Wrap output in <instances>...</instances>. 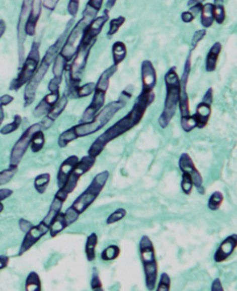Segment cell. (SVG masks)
I'll return each instance as SVG.
<instances>
[{
  "label": "cell",
  "instance_id": "33",
  "mask_svg": "<svg viewBox=\"0 0 237 291\" xmlns=\"http://www.w3.org/2000/svg\"><path fill=\"white\" fill-rule=\"evenodd\" d=\"M67 64L68 63L67 61L60 56V54H57L56 58L54 62V66H53L54 77H56L59 79H63L64 71L66 70Z\"/></svg>",
  "mask_w": 237,
  "mask_h": 291
},
{
  "label": "cell",
  "instance_id": "30",
  "mask_svg": "<svg viewBox=\"0 0 237 291\" xmlns=\"http://www.w3.org/2000/svg\"><path fill=\"white\" fill-rule=\"evenodd\" d=\"M95 88H96V83H93V82L88 83L83 86H77L71 95V97H74V98H83V97H89L94 93Z\"/></svg>",
  "mask_w": 237,
  "mask_h": 291
},
{
  "label": "cell",
  "instance_id": "49",
  "mask_svg": "<svg viewBox=\"0 0 237 291\" xmlns=\"http://www.w3.org/2000/svg\"><path fill=\"white\" fill-rule=\"evenodd\" d=\"M58 3H59L58 0H43L41 1V6L48 10L54 11Z\"/></svg>",
  "mask_w": 237,
  "mask_h": 291
},
{
  "label": "cell",
  "instance_id": "1",
  "mask_svg": "<svg viewBox=\"0 0 237 291\" xmlns=\"http://www.w3.org/2000/svg\"><path fill=\"white\" fill-rule=\"evenodd\" d=\"M154 100L155 93L153 91L148 93L141 92L135 101L133 107L131 108L130 112L121 119L120 121L116 122L112 127L108 128L104 134H101L91 145L88 151V154L97 158L110 142L137 127L143 120L147 109L153 103Z\"/></svg>",
  "mask_w": 237,
  "mask_h": 291
},
{
  "label": "cell",
  "instance_id": "34",
  "mask_svg": "<svg viewBox=\"0 0 237 291\" xmlns=\"http://www.w3.org/2000/svg\"><path fill=\"white\" fill-rule=\"evenodd\" d=\"M31 149L34 153H39L45 146V134L42 130L38 131L34 134L31 142Z\"/></svg>",
  "mask_w": 237,
  "mask_h": 291
},
{
  "label": "cell",
  "instance_id": "60",
  "mask_svg": "<svg viewBox=\"0 0 237 291\" xmlns=\"http://www.w3.org/2000/svg\"><path fill=\"white\" fill-rule=\"evenodd\" d=\"M3 123V121H0V127H1V125Z\"/></svg>",
  "mask_w": 237,
  "mask_h": 291
},
{
  "label": "cell",
  "instance_id": "28",
  "mask_svg": "<svg viewBox=\"0 0 237 291\" xmlns=\"http://www.w3.org/2000/svg\"><path fill=\"white\" fill-rule=\"evenodd\" d=\"M98 237L97 234H91L87 238V242L85 244V254L88 261H93L96 259V248H97Z\"/></svg>",
  "mask_w": 237,
  "mask_h": 291
},
{
  "label": "cell",
  "instance_id": "39",
  "mask_svg": "<svg viewBox=\"0 0 237 291\" xmlns=\"http://www.w3.org/2000/svg\"><path fill=\"white\" fill-rule=\"evenodd\" d=\"M124 22H125V18L123 16L110 20V29L108 31L107 34L108 38L110 39L117 34L118 30L120 29V27L124 25Z\"/></svg>",
  "mask_w": 237,
  "mask_h": 291
},
{
  "label": "cell",
  "instance_id": "55",
  "mask_svg": "<svg viewBox=\"0 0 237 291\" xmlns=\"http://www.w3.org/2000/svg\"><path fill=\"white\" fill-rule=\"evenodd\" d=\"M194 16L193 14H191L190 12H184L183 14H181V19H182V21L185 22V23H190L193 20H194Z\"/></svg>",
  "mask_w": 237,
  "mask_h": 291
},
{
  "label": "cell",
  "instance_id": "5",
  "mask_svg": "<svg viewBox=\"0 0 237 291\" xmlns=\"http://www.w3.org/2000/svg\"><path fill=\"white\" fill-rule=\"evenodd\" d=\"M66 32L67 30L65 31V33L47 49L34 76L26 85L25 91H24V107H27L34 103L38 88L41 84L45 76L47 75L51 65L54 64L57 54H59L61 45L65 40Z\"/></svg>",
  "mask_w": 237,
  "mask_h": 291
},
{
  "label": "cell",
  "instance_id": "19",
  "mask_svg": "<svg viewBox=\"0 0 237 291\" xmlns=\"http://www.w3.org/2000/svg\"><path fill=\"white\" fill-rule=\"evenodd\" d=\"M67 104H68V97H67V94L65 93L63 94L62 97H60V99L57 102L53 109L46 115V117L44 118L43 121L40 122L42 130H47L48 128L52 127L54 121H56L65 110Z\"/></svg>",
  "mask_w": 237,
  "mask_h": 291
},
{
  "label": "cell",
  "instance_id": "27",
  "mask_svg": "<svg viewBox=\"0 0 237 291\" xmlns=\"http://www.w3.org/2000/svg\"><path fill=\"white\" fill-rule=\"evenodd\" d=\"M214 4L204 5L201 10V25L206 28L212 27L214 21Z\"/></svg>",
  "mask_w": 237,
  "mask_h": 291
},
{
  "label": "cell",
  "instance_id": "35",
  "mask_svg": "<svg viewBox=\"0 0 237 291\" xmlns=\"http://www.w3.org/2000/svg\"><path fill=\"white\" fill-rule=\"evenodd\" d=\"M121 250L119 247L116 245H111L108 248H105L104 251L102 252L101 258L104 261H111L116 260L120 255Z\"/></svg>",
  "mask_w": 237,
  "mask_h": 291
},
{
  "label": "cell",
  "instance_id": "51",
  "mask_svg": "<svg viewBox=\"0 0 237 291\" xmlns=\"http://www.w3.org/2000/svg\"><path fill=\"white\" fill-rule=\"evenodd\" d=\"M213 95H214L213 88H209V89L207 90V92H206L205 95H204L203 100H202V102L211 105L212 103H213Z\"/></svg>",
  "mask_w": 237,
  "mask_h": 291
},
{
  "label": "cell",
  "instance_id": "22",
  "mask_svg": "<svg viewBox=\"0 0 237 291\" xmlns=\"http://www.w3.org/2000/svg\"><path fill=\"white\" fill-rule=\"evenodd\" d=\"M59 99H60V91L47 94V96H45V97L41 99L39 104L34 109V117L41 118L44 115H47L56 104Z\"/></svg>",
  "mask_w": 237,
  "mask_h": 291
},
{
  "label": "cell",
  "instance_id": "20",
  "mask_svg": "<svg viewBox=\"0 0 237 291\" xmlns=\"http://www.w3.org/2000/svg\"><path fill=\"white\" fill-rule=\"evenodd\" d=\"M237 246V235H233L224 240L220 247L217 249V251L214 254V259L215 262L220 263L226 261L227 258L230 257L233 255Z\"/></svg>",
  "mask_w": 237,
  "mask_h": 291
},
{
  "label": "cell",
  "instance_id": "13",
  "mask_svg": "<svg viewBox=\"0 0 237 291\" xmlns=\"http://www.w3.org/2000/svg\"><path fill=\"white\" fill-rule=\"evenodd\" d=\"M49 227L42 222H40L38 225H34L29 231L26 232V236L21 243L18 255L22 256L25 253H27L29 249L33 248L41 238L47 235Z\"/></svg>",
  "mask_w": 237,
  "mask_h": 291
},
{
  "label": "cell",
  "instance_id": "47",
  "mask_svg": "<svg viewBox=\"0 0 237 291\" xmlns=\"http://www.w3.org/2000/svg\"><path fill=\"white\" fill-rule=\"evenodd\" d=\"M206 34H207V31L205 30V29H201V30L196 31L194 33L193 40H192V43H191V47H192L191 52L194 50L195 47H197L198 44L203 40V38L206 36Z\"/></svg>",
  "mask_w": 237,
  "mask_h": 291
},
{
  "label": "cell",
  "instance_id": "21",
  "mask_svg": "<svg viewBox=\"0 0 237 291\" xmlns=\"http://www.w3.org/2000/svg\"><path fill=\"white\" fill-rule=\"evenodd\" d=\"M79 160L80 159L76 155H71L61 163L57 174V185L59 189L65 184L69 174L73 172L77 163L79 162Z\"/></svg>",
  "mask_w": 237,
  "mask_h": 291
},
{
  "label": "cell",
  "instance_id": "3",
  "mask_svg": "<svg viewBox=\"0 0 237 291\" xmlns=\"http://www.w3.org/2000/svg\"><path fill=\"white\" fill-rule=\"evenodd\" d=\"M103 0L89 1L83 13V17L75 24V26L67 35L63 47H61L59 53L60 56L67 61V63L73 59L77 51L79 50L85 32L91 22L97 18L98 12L103 7Z\"/></svg>",
  "mask_w": 237,
  "mask_h": 291
},
{
  "label": "cell",
  "instance_id": "26",
  "mask_svg": "<svg viewBox=\"0 0 237 291\" xmlns=\"http://www.w3.org/2000/svg\"><path fill=\"white\" fill-rule=\"evenodd\" d=\"M127 55V48L124 42L117 41L112 46V56H113V65L118 66L124 62L125 57Z\"/></svg>",
  "mask_w": 237,
  "mask_h": 291
},
{
  "label": "cell",
  "instance_id": "6",
  "mask_svg": "<svg viewBox=\"0 0 237 291\" xmlns=\"http://www.w3.org/2000/svg\"><path fill=\"white\" fill-rule=\"evenodd\" d=\"M166 83V100H165L164 110L159 119V124L162 128H167L174 119L178 104L180 101L181 84L180 77L178 76L176 68H171L165 76Z\"/></svg>",
  "mask_w": 237,
  "mask_h": 291
},
{
  "label": "cell",
  "instance_id": "50",
  "mask_svg": "<svg viewBox=\"0 0 237 291\" xmlns=\"http://www.w3.org/2000/svg\"><path fill=\"white\" fill-rule=\"evenodd\" d=\"M19 224H20V229H21V231H24L25 234L29 231L31 228L34 226L31 222L26 220V219H24V218L20 219V221H19Z\"/></svg>",
  "mask_w": 237,
  "mask_h": 291
},
{
  "label": "cell",
  "instance_id": "25",
  "mask_svg": "<svg viewBox=\"0 0 237 291\" xmlns=\"http://www.w3.org/2000/svg\"><path fill=\"white\" fill-rule=\"evenodd\" d=\"M64 203L65 202H63V201L60 200L56 197H54V200L51 204L50 209L47 212V216L43 218V220L41 221V222L49 227L53 220L56 218L58 214L61 211Z\"/></svg>",
  "mask_w": 237,
  "mask_h": 291
},
{
  "label": "cell",
  "instance_id": "9",
  "mask_svg": "<svg viewBox=\"0 0 237 291\" xmlns=\"http://www.w3.org/2000/svg\"><path fill=\"white\" fill-rule=\"evenodd\" d=\"M40 63V43L34 40L30 52L22 65V69L18 75V77L11 82L9 90L19 91L20 88L27 84L33 77Z\"/></svg>",
  "mask_w": 237,
  "mask_h": 291
},
{
  "label": "cell",
  "instance_id": "32",
  "mask_svg": "<svg viewBox=\"0 0 237 291\" xmlns=\"http://www.w3.org/2000/svg\"><path fill=\"white\" fill-rule=\"evenodd\" d=\"M50 174H40L34 180V188L39 194H44L47 191V186L50 183Z\"/></svg>",
  "mask_w": 237,
  "mask_h": 291
},
{
  "label": "cell",
  "instance_id": "17",
  "mask_svg": "<svg viewBox=\"0 0 237 291\" xmlns=\"http://www.w3.org/2000/svg\"><path fill=\"white\" fill-rule=\"evenodd\" d=\"M31 6H32V1H23L22 7H21V12H20V19H19V23H18V42H19V53H20V61L23 60L24 53V43L26 40V34H25V25L27 21V16L30 12Z\"/></svg>",
  "mask_w": 237,
  "mask_h": 291
},
{
  "label": "cell",
  "instance_id": "31",
  "mask_svg": "<svg viewBox=\"0 0 237 291\" xmlns=\"http://www.w3.org/2000/svg\"><path fill=\"white\" fill-rule=\"evenodd\" d=\"M25 288L27 291H40L41 290V281H40L39 274L36 272H31L28 274L27 280H26V285Z\"/></svg>",
  "mask_w": 237,
  "mask_h": 291
},
{
  "label": "cell",
  "instance_id": "10",
  "mask_svg": "<svg viewBox=\"0 0 237 291\" xmlns=\"http://www.w3.org/2000/svg\"><path fill=\"white\" fill-rule=\"evenodd\" d=\"M96 161H97V158L91 156L89 154L87 156H84L79 160V162L77 163L73 172L69 174L65 184L59 189V191H57L54 197H56L63 202L67 200L68 195L75 190L81 178L91 170L96 163Z\"/></svg>",
  "mask_w": 237,
  "mask_h": 291
},
{
  "label": "cell",
  "instance_id": "58",
  "mask_svg": "<svg viewBox=\"0 0 237 291\" xmlns=\"http://www.w3.org/2000/svg\"><path fill=\"white\" fill-rule=\"evenodd\" d=\"M116 2H117L116 0H114V1L113 0L108 1L107 4H106V5H107V6H106V9L104 11H106L108 13H110V11L111 10V8H113L114 5L116 4Z\"/></svg>",
  "mask_w": 237,
  "mask_h": 291
},
{
  "label": "cell",
  "instance_id": "46",
  "mask_svg": "<svg viewBox=\"0 0 237 291\" xmlns=\"http://www.w3.org/2000/svg\"><path fill=\"white\" fill-rule=\"evenodd\" d=\"M14 97H12L10 95H4L0 97V121L5 120V111H4V107H6L14 101Z\"/></svg>",
  "mask_w": 237,
  "mask_h": 291
},
{
  "label": "cell",
  "instance_id": "53",
  "mask_svg": "<svg viewBox=\"0 0 237 291\" xmlns=\"http://www.w3.org/2000/svg\"><path fill=\"white\" fill-rule=\"evenodd\" d=\"M13 193H14V191L10 190V189H1L0 190V202L6 200L7 198H10Z\"/></svg>",
  "mask_w": 237,
  "mask_h": 291
},
{
  "label": "cell",
  "instance_id": "43",
  "mask_svg": "<svg viewBox=\"0 0 237 291\" xmlns=\"http://www.w3.org/2000/svg\"><path fill=\"white\" fill-rule=\"evenodd\" d=\"M215 3H218V5H214V20L220 25V24L223 23L224 21H225V19H226L225 8H224L223 5H220L218 1H215Z\"/></svg>",
  "mask_w": 237,
  "mask_h": 291
},
{
  "label": "cell",
  "instance_id": "59",
  "mask_svg": "<svg viewBox=\"0 0 237 291\" xmlns=\"http://www.w3.org/2000/svg\"><path fill=\"white\" fill-rule=\"evenodd\" d=\"M4 210V204H2V202H0V213L3 211Z\"/></svg>",
  "mask_w": 237,
  "mask_h": 291
},
{
  "label": "cell",
  "instance_id": "41",
  "mask_svg": "<svg viewBox=\"0 0 237 291\" xmlns=\"http://www.w3.org/2000/svg\"><path fill=\"white\" fill-rule=\"evenodd\" d=\"M17 170L16 167H9L7 169L0 171V185L8 184L17 173Z\"/></svg>",
  "mask_w": 237,
  "mask_h": 291
},
{
  "label": "cell",
  "instance_id": "18",
  "mask_svg": "<svg viewBox=\"0 0 237 291\" xmlns=\"http://www.w3.org/2000/svg\"><path fill=\"white\" fill-rule=\"evenodd\" d=\"M41 1L34 0L32 1L30 13L27 16L26 25H25V34L27 36L33 37L36 34L37 24L39 22L41 15Z\"/></svg>",
  "mask_w": 237,
  "mask_h": 291
},
{
  "label": "cell",
  "instance_id": "14",
  "mask_svg": "<svg viewBox=\"0 0 237 291\" xmlns=\"http://www.w3.org/2000/svg\"><path fill=\"white\" fill-rule=\"evenodd\" d=\"M179 166L182 173L187 174L190 177L193 184L194 186L197 188L199 191L201 192V190L202 189V184H203V178L201 176L200 171L198 170L195 165H194V161L192 160L190 155L187 153H183L181 154L180 157V161H179Z\"/></svg>",
  "mask_w": 237,
  "mask_h": 291
},
{
  "label": "cell",
  "instance_id": "37",
  "mask_svg": "<svg viewBox=\"0 0 237 291\" xmlns=\"http://www.w3.org/2000/svg\"><path fill=\"white\" fill-rule=\"evenodd\" d=\"M224 200V196L220 191H214L213 194L211 195L207 206L211 211H218L220 209L222 202Z\"/></svg>",
  "mask_w": 237,
  "mask_h": 291
},
{
  "label": "cell",
  "instance_id": "7",
  "mask_svg": "<svg viewBox=\"0 0 237 291\" xmlns=\"http://www.w3.org/2000/svg\"><path fill=\"white\" fill-rule=\"evenodd\" d=\"M117 68L118 66L111 65L109 69L102 73L96 84L93 99L83 114L82 121L89 122L92 121L93 118L102 110V108L104 107L105 96L107 93L108 89L110 87V78L117 72Z\"/></svg>",
  "mask_w": 237,
  "mask_h": 291
},
{
  "label": "cell",
  "instance_id": "24",
  "mask_svg": "<svg viewBox=\"0 0 237 291\" xmlns=\"http://www.w3.org/2000/svg\"><path fill=\"white\" fill-rule=\"evenodd\" d=\"M211 113H212L211 105L203 102L198 104L196 113H195V116L197 118L198 128L202 129L207 127V123L210 119Z\"/></svg>",
  "mask_w": 237,
  "mask_h": 291
},
{
  "label": "cell",
  "instance_id": "57",
  "mask_svg": "<svg viewBox=\"0 0 237 291\" xmlns=\"http://www.w3.org/2000/svg\"><path fill=\"white\" fill-rule=\"evenodd\" d=\"M6 30H7V24H6V21L4 20H0V39L2 38L4 34L6 33Z\"/></svg>",
  "mask_w": 237,
  "mask_h": 291
},
{
  "label": "cell",
  "instance_id": "16",
  "mask_svg": "<svg viewBox=\"0 0 237 291\" xmlns=\"http://www.w3.org/2000/svg\"><path fill=\"white\" fill-rule=\"evenodd\" d=\"M110 19L109 13L106 11H104V14L101 15L99 17H97L91 22V25L89 26L87 30L85 32L84 39L82 43L85 44H95L96 40L101 32L104 28V25L107 23L108 20Z\"/></svg>",
  "mask_w": 237,
  "mask_h": 291
},
{
  "label": "cell",
  "instance_id": "38",
  "mask_svg": "<svg viewBox=\"0 0 237 291\" xmlns=\"http://www.w3.org/2000/svg\"><path fill=\"white\" fill-rule=\"evenodd\" d=\"M181 128L186 133H190L194 128H197V118L195 116V114L192 116L189 115L188 117L181 118Z\"/></svg>",
  "mask_w": 237,
  "mask_h": 291
},
{
  "label": "cell",
  "instance_id": "56",
  "mask_svg": "<svg viewBox=\"0 0 237 291\" xmlns=\"http://www.w3.org/2000/svg\"><path fill=\"white\" fill-rule=\"evenodd\" d=\"M8 263H9V257H7L6 255H1L0 256V270L7 268Z\"/></svg>",
  "mask_w": 237,
  "mask_h": 291
},
{
  "label": "cell",
  "instance_id": "44",
  "mask_svg": "<svg viewBox=\"0 0 237 291\" xmlns=\"http://www.w3.org/2000/svg\"><path fill=\"white\" fill-rule=\"evenodd\" d=\"M193 186H194V184H193L190 177L188 174L183 173L182 181H181V189H182L184 193L187 196L190 195L192 193V191H193Z\"/></svg>",
  "mask_w": 237,
  "mask_h": 291
},
{
  "label": "cell",
  "instance_id": "42",
  "mask_svg": "<svg viewBox=\"0 0 237 291\" xmlns=\"http://www.w3.org/2000/svg\"><path fill=\"white\" fill-rule=\"evenodd\" d=\"M91 289L95 291L104 290L103 283L101 281L99 271L97 268L92 269V279H91Z\"/></svg>",
  "mask_w": 237,
  "mask_h": 291
},
{
  "label": "cell",
  "instance_id": "11",
  "mask_svg": "<svg viewBox=\"0 0 237 291\" xmlns=\"http://www.w3.org/2000/svg\"><path fill=\"white\" fill-rule=\"evenodd\" d=\"M42 130L40 122L36 124L32 125L24 132L17 142L14 144L10 155V162L9 167L18 168L19 165L23 159L24 155L27 153L28 147L31 145L32 139L34 134L38 131Z\"/></svg>",
  "mask_w": 237,
  "mask_h": 291
},
{
  "label": "cell",
  "instance_id": "52",
  "mask_svg": "<svg viewBox=\"0 0 237 291\" xmlns=\"http://www.w3.org/2000/svg\"><path fill=\"white\" fill-rule=\"evenodd\" d=\"M211 290L212 291H223L224 288L222 287V283L219 278L214 279V281L212 282L211 286Z\"/></svg>",
  "mask_w": 237,
  "mask_h": 291
},
{
  "label": "cell",
  "instance_id": "45",
  "mask_svg": "<svg viewBox=\"0 0 237 291\" xmlns=\"http://www.w3.org/2000/svg\"><path fill=\"white\" fill-rule=\"evenodd\" d=\"M171 288V278L167 273H162L157 285V291H169Z\"/></svg>",
  "mask_w": 237,
  "mask_h": 291
},
{
  "label": "cell",
  "instance_id": "29",
  "mask_svg": "<svg viewBox=\"0 0 237 291\" xmlns=\"http://www.w3.org/2000/svg\"><path fill=\"white\" fill-rule=\"evenodd\" d=\"M66 228H67V226H66L65 219H64L63 212L60 211L56 218L53 220L50 226H49V232H50L51 237H56L57 235L60 234Z\"/></svg>",
  "mask_w": 237,
  "mask_h": 291
},
{
  "label": "cell",
  "instance_id": "36",
  "mask_svg": "<svg viewBox=\"0 0 237 291\" xmlns=\"http://www.w3.org/2000/svg\"><path fill=\"white\" fill-rule=\"evenodd\" d=\"M21 124H22V118H21L20 115L17 114V115L14 116V121L12 123L5 125L3 128L0 129V134H3V135L12 134V133L18 130Z\"/></svg>",
  "mask_w": 237,
  "mask_h": 291
},
{
  "label": "cell",
  "instance_id": "54",
  "mask_svg": "<svg viewBox=\"0 0 237 291\" xmlns=\"http://www.w3.org/2000/svg\"><path fill=\"white\" fill-rule=\"evenodd\" d=\"M202 7H203V5L201 4V2H197V3L195 4L194 6H192L190 8V12L191 14L194 15V17L197 15L199 13H201V10H202Z\"/></svg>",
  "mask_w": 237,
  "mask_h": 291
},
{
  "label": "cell",
  "instance_id": "23",
  "mask_svg": "<svg viewBox=\"0 0 237 291\" xmlns=\"http://www.w3.org/2000/svg\"><path fill=\"white\" fill-rule=\"evenodd\" d=\"M221 48L222 46L220 42H215L211 47L206 59V71L207 72H213L215 71V69L217 67L218 59L221 52Z\"/></svg>",
  "mask_w": 237,
  "mask_h": 291
},
{
  "label": "cell",
  "instance_id": "2",
  "mask_svg": "<svg viewBox=\"0 0 237 291\" xmlns=\"http://www.w3.org/2000/svg\"><path fill=\"white\" fill-rule=\"evenodd\" d=\"M126 100L121 97L118 100L113 101L108 104L104 109L98 112L89 122H84L82 124L75 125L60 134L58 139V145L61 148L67 147L72 141L79 138L86 137L91 134H96L102 128H104L110 122L118 110L125 106Z\"/></svg>",
  "mask_w": 237,
  "mask_h": 291
},
{
  "label": "cell",
  "instance_id": "15",
  "mask_svg": "<svg viewBox=\"0 0 237 291\" xmlns=\"http://www.w3.org/2000/svg\"><path fill=\"white\" fill-rule=\"evenodd\" d=\"M141 77H142V92L148 93L153 91L157 84V72L152 63L144 60L141 65Z\"/></svg>",
  "mask_w": 237,
  "mask_h": 291
},
{
  "label": "cell",
  "instance_id": "8",
  "mask_svg": "<svg viewBox=\"0 0 237 291\" xmlns=\"http://www.w3.org/2000/svg\"><path fill=\"white\" fill-rule=\"evenodd\" d=\"M141 261L144 268L145 285L148 290H153L157 279V262L155 255V248L150 238L144 235L141 238L140 244Z\"/></svg>",
  "mask_w": 237,
  "mask_h": 291
},
{
  "label": "cell",
  "instance_id": "12",
  "mask_svg": "<svg viewBox=\"0 0 237 291\" xmlns=\"http://www.w3.org/2000/svg\"><path fill=\"white\" fill-rule=\"evenodd\" d=\"M191 59H192V52L190 51L189 55L187 56L185 68H184L183 74L182 77L180 79V84H181V92H180V101H179V105H180V110H181V118L188 117L190 115V107H189V97L187 94V83H188V78L190 76L191 72Z\"/></svg>",
  "mask_w": 237,
  "mask_h": 291
},
{
  "label": "cell",
  "instance_id": "40",
  "mask_svg": "<svg viewBox=\"0 0 237 291\" xmlns=\"http://www.w3.org/2000/svg\"><path fill=\"white\" fill-rule=\"evenodd\" d=\"M126 214H127V211L124 208H118L116 211H114L113 213H111L108 217L106 224H115V223H117L118 221L122 220L123 218H124Z\"/></svg>",
  "mask_w": 237,
  "mask_h": 291
},
{
  "label": "cell",
  "instance_id": "4",
  "mask_svg": "<svg viewBox=\"0 0 237 291\" xmlns=\"http://www.w3.org/2000/svg\"><path fill=\"white\" fill-rule=\"evenodd\" d=\"M110 178L109 171L104 170L97 174L91 182L89 187L73 201V204L67 211L63 212L66 226L68 227L75 223L81 215L97 200L101 192L104 190Z\"/></svg>",
  "mask_w": 237,
  "mask_h": 291
},
{
  "label": "cell",
  "instance_id": "48",
  "mask_svg": "<svg viewBox=\"0 0 237 291\" xmlns=\"http://www.w3.org/2000/svg\"><path fill=\"white\" fill-rule=\"evenodd\" d=\"M79 5H80V2L77 0H71L68 2L67 11L72 17L74 18L76 16L78 10H79Z\"/></svg>",
  "mask_w": 237,
  "mask_h": 291
}]
</instances>
